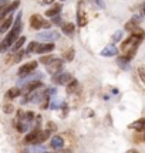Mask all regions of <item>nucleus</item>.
<instances>
[{
  "mask_svg": "<svg viewBox=\"0 0 145 153\" xmlns=\"http://www.w3.org/2000/svg\"><path fill=\"white\" fill-rule=\"evenodd\" d=\"M22 16L23 14H22V11H20L17 14V19H16V22H14V24H13V28L10 30V33L6 36L4 40L0 41V53H4L6 50H9L14 44V41L19 38V34L22 31Z\"/></svg>",
  "mask_w": 145,
  "mask_h": 153,
  "instance_id": "obj_1",
  "label": "nucleus"
},
{
  "mask_svg": "<svg viewBox=\"0 0 145 153\" xmlns=\"http://www.w3.org/2000/svg\"><path fill=\"white\" fill-rule=\"evenodd\" d=\"M28 23H30V27L33 28V30H40V28L49 30V28H50V26H51V23L46 22V20L40 16V14H31V17H30Z\"/></svg>",
  "mask_w": 145,
  "mask_h": 153,
  "instance_id": "obj_2",
  "label": "nucleus"
},
{
  "mask_svg": "<svg viewBox=\"0 0 145 153\" xmlns=\"http://www.w3.org/2000/svg\"><path fill=\"white\" fill-rule=\"evenodd\" d=\"M37 65H39V62L37 61H28V62H26V64H23L20 68H19V71H17V74L20 76H27L30 75L31 72L37 68Z\"/></svg>",
  "mask_w": 145,
  "mask_h": 153,
  "instance_id": "obj_3",
  "label": "nucleus"
},
{
  "mask_svg": "<svg viewBox=\"0 0 145 153\" xmlns=\"http://www.w3.org/2000/svg\"><path fill=\"white\" fill-rule=\"evenodd\" d=\"M53 82L54 84H58V85H67L68 82L72 79V76L70 72H60V74H56L53 75Z\"/></svg>",
  "mask_w": 145,
  "mask_h": 153,
  "instance_id": "obj_4",
  "label": "nucleus"
},
{
  "mask_svg": "<svg viewBox=\"0 0 145 153\" xmlns=\"http://www.w3.org/2000/svg\"><path fill=\"white\" fill-rule=\"evenodd\" d=\"M64 68V61L58 60V58H54V61L51 62L50 65H47V71L50 72L51 75H56V74H60Z\"/></svg>",
  "mask_w": 145,
  "mask_h": 153,
  "instance_id": "obj_5",
  "label": "nucleus"
},
{
  "mask_svg": "<svg viewBox=\"0 0 145 153\" xmlns=\"http://www.w3.org/2000/svg\"><path fill=\"white\" fill-rule=\"evenodd\" d=\"M83 1L78 3V9H77V22H78V27H84L87 23H88V17L85 14V11L83 9Z\"/></svg>",
  "mask_w": 145,
  "mask_h": 153,
  "instance_id": "obj_6",
  "label": "nucleus"
},
{
  "mask_svg": "<svg viewBox=\"0 0 145 153\" xmlns=\"http://www.w3.org/2000/svg\"><path fill=\"white\" fill-rule=\"evenodd\" d=\"M43 87V82L39 81V79H33V81H30L28 84H26V87H24V92L27 94H31L34 92L36 89H39V88Z\"/></svg>",
  "mask_w": 145,
  "mask_h": 153,
  "instance_id": "obj_7",
  "label": "nucleus"
},
{
  "mask_svg": "<svg viewBox=\"0 0 145 153\" xmlns=\"http://www.w3.org/2000/svg\"><path fill=\"white\" fill-rule=\"evenodd\" d=\"M128 128L129 129H134V131L138 132V133L145 132V118H141V119L135 120V122H132V123H129Z\"/></svg>",
  "mask_w": 145,
  "mask_h": 153,
  "instance_id": "obj_8",
  "label": "nucleus"
},
{
  "mask_svg": "<svg viewBox=\"0 0 145 153\" xmlns=\"http://www.w3.org/2000/svg\"><path fill=\"white\" fill-rule=\"evenodd\" d=\"M54 50V44L53 43H46V44H39V47L36 50V53H39L41 55L51 54V51Z\"/></svg>",
  "mask_w": 145,
  "mask_h": 153,
  "instance_id": "obj_9",
  "label": "nucleus"
},
{
  "mask_svg": "<svg viewBox=\"0 0 145 153\" xmlns=\"http://www.w3.org/2000/svg\"><path fill=\"white\" fill-rule=\"evenodd\" d=\"M22 95V89L19 87H11L10 89H7L4 94V98L6 99H9V101H11V99H16L19 98Z\"/></svg>",
  "mask_w": 145,
  "mask_h": 153,
  "instance_id": "obj_10",
  "label": "nucleus"
},
{
  "mask_svg": "<svg viewBox=\"0 0 145 153\" xmlns=\"http://www.w3.org/2000/svg\"><path fill=\"white\" fill-rule=\"evenodd\" d=\"M19 6H20V0H14L13 3H10L9 6H6L4 9H3V11H1V14H0V19H3V17H4L6 14H9V13H13Z\"/></svg>",
  "mask_w": 145,
  "mask_h": 153,
  "instance_id": "obj_11",
  "label": "nucleus"
},
{
  "mask_svg": "<svg viewBox=\"0 0 145 153\" xmlns=\"http://www.w3.org/2000/svg\"><path fill=\"white\" fill-rule=\"evenodd\" d=\"M61 9H63V6L60 4V3H56V4H53L50 9H49V10L46 11V16H47V17H51V19H53V17L58 16V13L61 11Z\"/></svg>",
  "mask_w": 145,
  "mask_h": 153,
  "instance_id": "obj_12",
  "label": "nucleus"
},
{
  "mask_svg": "<svg viewBox=\"0 0 145 153\" xmlns=\"http://www.w3.org/2000/svg\"><path fill=\"white\" fill-rule=\"evenodd\" d=\"M117 54H118V48L115 45H112V44L107 45L105 48L101 51V55H102V57H112V55H117Z\"/></svg>",
  "mask_w": 145,
  "mask_h": 153,
  "instance_id": "obj_13",
  "label": "nucleus"
},
{
  "mask_svg": "<svg viewBox=\"0 0 145 153\" xmlns=\"http://www.w3.org/2000/svg\"><path fill=\"white\" fill-rule=\"evenodd\" d=\"M58 37H60V34L57 31H46V33L37 34V38H41V40H57Z\"/></svg>",
  "mask_w": 145,
  "mask_h": 153,
  "instance_id": "obj_14",
  "label": "nucleus"
},
{
  "mask_svg": "<svg viewBox=\"0 0 145 153\" xmlns=\"http://www.w3.org/2000/svg\"><path fill=\"white\" fill-rule=\"evenodd\" d=\"M50 145L53 149H63V146H64V139H63L61 136H53L51 137Z\"/></svg>",
  "mask_w": 145,
  "mask_h": 153,
  "instance_id": "obj_15",
  "label": "nucleus"
},
{
  "mask_svg": "<svg viewBox=\"0 0 145 153\" xmlns=\"http://www.w3.org/2000/svg\"><path fill=\"white\" fill-rule=\"evenodd\" d=\"M11 24H13V16L6 17L4 20H3V23L0 24V33H6L11 27Z\"/></svg>",
  "mask_w": 145,
  "mask_h": 153,
  "instance_id": "obj_16",
  "label": "nucleus"
},
{
  "mask_svg": "<svg viewBox=\"0 0 145 153\" xmlns=\"http://www.w3.org/2000/svg\"><path fill=\"white\" fill-rule=\"evenodd\" d=\"M61 30L66 36H72L74 31H75V24L74 23H66V24H63Z\"/></svg>",
  "mask_w": 145,
  "mask_h": 153,
  "instance_id": "obj_17",
  "label": "nucleus"
},
{
  "mask_svg": "<svg viewBox=\"0 0 145 153\" xmlns=\"http://www.w3.org/2000/svg\"><path fill=\"white\" fill-rule=\"evenodd\" d=\"M24 43H26V37H24V36L19 37L16 41H14V44L11 45V51H13V53H17V51H19V50L24 45Z\"/></svg>",
  "mask_w": 145,
  "mask_h": 153,
  "instance_id": "obj_18",
  "label": "nucleus"
},
{
  "mask_svg": "<svg viewBox=\"0 0 145 153\" xmlns=\"http://www.w3.org/2000/svg\"><path fill=\"white\" fill-rule=\"evenodd\" d=\"M46 149L41 145H31V148L23 150V153H44Z\"/></svg>",
  "mask_w": 145,
  "mask_h": 153,
  "instance_id": "obj_19",
  "label": "nucleus"
},
{
  "mask_svg": "<svg viewBox=\"0 0 145 153\" xmlns=\"http://www.w3.org/2000/svg\"><path fill=\"white\" fill-rule=\"evenodd\" d=\"M74 55H75L74 48H68L67 51H64V53H63V61H67V62H70V61L74 60Z\"/></svg>",
  "mask_w": 145,
  "mask_h": 153,
  "instance_id": "obj_20",
  "label": "nucleus"
},
{
  "mask_svg": "<svg viewBox=\"0 0 145 153\" xmlns=\"http://www.w3.org/2000/svg\"><path fill=\"white\" fill-rule=\"evenodd\" d=\"M54 58H56V57L53 54H46V55H41V58H40L39 61L43 64V65H50L51 62L54 61Z\"/></svg>",
  "mask_w": 145,
  "mask_h": 153,
  "instance_id": "obj_21",
  "label": "nucleus"
},
{
  "mask_svg": "<svg viewBox=\"0 0 145 153\" xmlns=\"http://www.w3.org/2000/svg\"><path fill=\"white\" fill-rule=\"evenodd\" d=\"M78 89V81L72 78L71 81L67 84V94H74Z\"/></svg>",
  "mask_w": 145,
  "mask_h": 153,
  "instance_id": "obj_22",
  "label": "nucleus"
},
{
  "mask_svg": "<svg viewBox=\"0 0 145 153\" xmlns=\"http://www.w3.org/2000/svg\"><path fill=\"white\" fill-rule=\"evenodd\" d=\"M28 129V123H26L24 120H17L16 122V131L19 133H23V132H26Z\"/></svg>",
  "mask_w": 145,
  "mask_h": 153,
  "instance_id": "obj_23",
  "label": "nucleus"
},
{
  "mask_svg": "<svg viewBox=\"0 0 145 153\" xmlns=\"http://www.w3.org/2000/svg\"><path fill=\"white\" fill-rule=\"evenodd\" d=\"M117 64L121 67V68H127V67H128V64H129V60L127 58V57L121 55V57H118V58H117Z\"/></svg>",
  "mask_w": 145,
  "mask_h": 153,
  "instance_id": "obj_24",
  "label": "nucleus"
},
{
  "mask_svg": "<svg viewBox=\"0 0 145 153\" xmlns=\"http://www.w3.org/2000/svg\"><path fill=\"white\" fill-rule=\"evenodd\" d=\"M138 27V23L137 22H134L132 19L129 20L127 24H125V27H124V30H127V31H132V30H135V28Z\"/></svg>",
  "mask_w": 145,
  "mask_h": 153,
  "instance_id": "obj_25",
  "label": "nucleus"
},
{
  "mask_svg": "<svg viewBox=\"0 0 145 153\" xmlns=\"http://www.w3.org/2000/svg\"><path fill=\"white\" fill-rule=\"evenodd\" d=\"M34 119H36V115H34L33 111L24 112V122H27V123H31Z\"/></svg>",
  "mask_w": 145,
  "mask_h": 153,
  "instance_id": "obj_26",
  "label": "nucleus"
},
{
  "mask_svg": "<svg viewBox=\"0 0 145 153\" xmlns=\"http://www.w3.org/2000/svg\"><path fill=\"white\" fill-rule=\"evenodd\" d=\"M3 112H4L6 115L13 114V112H14V106H13L11 104H6V105H3Z\"/></svg>",
  "mask_w": 145,
  "mask_h": 153,
  "instance_id": "obj_27",
  "label": "nucleus"
},
{
  "mask_svg": "<svg viewBox=\"0 0 145 153\" xmlns=\"http://www.w3.org/2000/svg\"><path fill=\"white\" fill-rule=\"evenodd\" d=\"M23 57H24V51H17L16 55L11 58V62H13V64H16V62H19V61L22 60Z\"/></svg>",
  "mask_w": 145,
  "mask_h": 153,
  "instance_id": "obj_28",
  "label": "nucleus"
},
{
  "mask_svg": "<svg viewBox=\"0 0 145 153\" xmlns=\"http://www.w3.org/2000/svg\"><path fill=\"white\" fill-rule=\"evenodd\" d=\"M138 75H140L142 84L145 85V65H140V67H138Z\"/></svg>",
  "mask_w": 145,
  "mask_h": 153,
  "instance_id": "obj_29",
  "label": "nucleus"
},
{
  "mask_svg": "<svg viewBox=\"0 0 145 153\" xmlns=\"http://www.w3.org/2000/svg\"><path fill=\"white\" fill-rule=\"evenodd\" d=\"M46 131H49L51 133V132H57V125L54 123V122H47V125H46Z\"/></svg>",
  "mask_w": 145,
  "mask_h": 153,
  "instance_id": "obj_30",
  "label": "nucleus"
},
{
  "mask_svg": "<svg viewBox=\"0 0 145 153\" xmlns=\"http://www.w3.org/2000/svg\"><path fill=\"white\" fill-rule=\"evenodd\" d=\"M37 47H39V43H37V41H31V43L27 45V53H34V51L37 50Z\"/></svg>",
  "mask_w": 145,
  "mask_h": 153,
  "instance_id": "obj_31",
  "label": "nucleus"
},
{
  "mask_svg": "<svg viewBox=\"0 0 145 153\" xmlns=\"http://www.w3.org/2000/svg\"><path fill=\"white\" fill-rule=\"evenodd\" d=\"M121 37H123V31L118 30V31H115L114 36H112V41H114V43H118V41L121 40Z\"/></svg>",
  "mask_w": 145,
  "mask_h": 153,
  "instance_id": "obj_32",
  "label": "nucleus"
},
{
  "mask_svg": "<svg viewBox=\"0 0 145 153\" xmlns=\"http://www.w3.org/2000/svg\"><path fill=\"white\" fill-rule=\"evenodd\" d=\"M135 142H144L145 143V132H142L141 135H137V136H134Z\"/></svg>",
  "mask_w": 145,
  "mask_h": 153,
  "instance_id": "obj_33",
  "label": "nucleus"
},
{
  "mask_svg": "<svg viewBox=\"0 0 145 153\" xmlns=\"http://www.w3.org/2000/svg\"><path fill=\"white\" fill-rule=\"evenodd\" d=\"M16 115H17V120H24V111L19 109Z\"/></svg>",
  "mask_w": 145,
  "mask_h": 153,
  "instance_id": "obj_34",
  "label": "nucleus"
},
{
  "mask_svg": "<svg viewBox=\"0 0 145 153\" xmlns=\"http://www.w3.org/2000/svg\"><path fill=\"white\" fill-rule=\"evenodd\" d=\"M60 22H61V20H60V17H58V16L53 17V23H54V24H58Z\"/></svg>",
  "mask_w": 145,
  "mask_h": 153,
  "instance_id": "obj_35",
  "label": "nucleus"
},
{
  "mask_svg": "<svg viewBox=\"0 0 145 153\" xmlns=\"http://www.w3.org/2000/svg\"><path fill=\"white\" fill-rule=\"evenodd\" d=\"M56 0H43V3L44 4H51V3H54Z\"/></svg>",
  "mask_w": 145,
  "mask_h": 153,
  "instance_id": "obj_36",
  "label": "nucleus"
},
{
  "mask_svg": "<svg viewBox=\"0 0 145 153\" xmlns=\"http://www.w3.org/2000/svg\"><path fill=\"white\" fill-rule=\"evenodd\" d=\"M142 14H145V3H142V6H141V16Z\"/></svg>",
  "mask_w": 145,
  "mask_h": 153,
  "instance_id": "obj_37",
  "label": "nucleus"
},
{
  "mask_svg": "<svg viewBox=\"0 0 145 153\" xmlns=\"http://www.w3.org/2000/svg\"><path fill=\"white\" fill-rule=\"evenodd\" d=\"M127 153H140L137 149H129V150H127Z\"/></svg>",
  "mask_w": 145,
  "mask_h": 153,
  "instance_id": "obj_38",
  "label": "nucleus"
},
{
  "mask_svg": "<svg viewBox=\"0 0 145 153\" xmlns=\"http://www.w3.org/2000/svg\"><path fill=\"white\" fill-rule=\"evenodd\" d=\"M60 153H68V152H60Z\"/></svg>",
  "mask_w": 145,
  "mask_h": 153,
  "instance_id": "obj_39",
  "label": "nucleus"
},
{
  "mask_svg": "<svg viewBox=\"0 0 145 153\" xmlns=\"http://www.w3.org/2000/svg\"><path fill=\"white\" fill-rule=\"evenodd\" d=\"M46 153H51V152H46Z\"/></svg>",
  "mask_w": 145,
  "mask_h": 153,
  "instance_id": "obj_40",
  "label": "nucleus"
}]
</instances>
